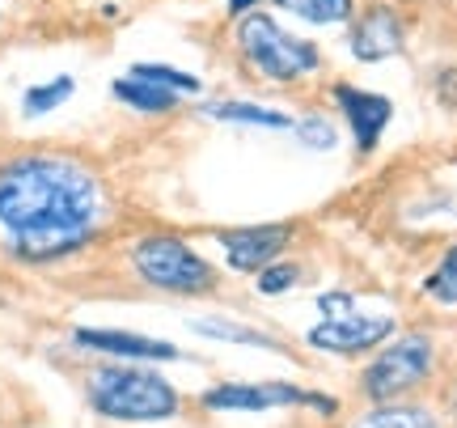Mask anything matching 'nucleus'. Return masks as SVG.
<instances>
[{
	"label": "nucleus",
	"mask_w": 457,
	"mask_h": 428,
	"mask_svg": "<svg viewBox=\"0 0 457 428\" xmlns=\"http://www.w3.org/2000/svg\"><path fill=\"white\" fill-rule=\"evenodd\" d=\"M98 179L72 157L26 153L0 165V230L26 264H51L94 238Z\"/></svg>",
	"instance_id": "1"
},
{
	"label": "nucleus",
	"mask_w": 457,
	"mask_h": 428,
	"mask_svg": "<svg viewBox=\"0 0 457 428\" xmlns=\"http://www.w3.org/2000/svg\"><path fill=\"white\" fill-rule=\"evenodd\" d=\"M89 403L111 420H165L179 412L174 386L153 373V369H128V365H106L89 373Z\"/></svg>",
	"instance_id": "2"
},
{
	"label": "nucleus",
	"mask_w": 457,
	"mask_h": 428,
	"mask_svg": "<svg viewBox=\"0 0 457 428\" xmlns=\"http://www.w3.org/2000/svg\"><path fill=\"white\" fill-rule=\"evenodd\" d=\"M237 47H242V55L250 60V68L262 72L267 81H301V77L318 72V64H322V55H318L313 43L288 34L276 17H267V13L242 17Z\"/></svg>",
	"instance_id": "3"
},
{
	"label": "nucleus",
	"mask_w": 457,
	"mask_h": 428,
	"mask_svg": "<svg viewBox=\"0 0 457 428\" xmlns=\"http://www.w3.org/2000/svg\"><path fill=\"white\" fill-rule=\"evenodd\" d=\"M131 264L145 276L153 289H165V293H208L216 284L212 267L199 259L195 250L179 242V238H165V233H153L145 242H136L131 250Z\"/></svg>",
	"instance_id": "4"
},
{
	"label": "nucleus",
	"mask_w": 457,
	"mask_h": 428,
	"mask_svg": "<svg viewBox=\"0 0 457 428\" xmlns=\"http://www.w3.org/2000/svg\"><path fill=\"white\" fill-rule=\"evenodd\" d=\"M318 310H322V323L310 327V340L313 348L322 352H364V348L381 344L386 335L394 331V318H373V314H360L356 301L347 293H327L318 297Z\"/></svg>",
	"instance_id": "5"
},
{
	"label": "nucleus",
	"mask_w": 457,
	"mask_h": 428,
	"mask_svg": "<svg viewBox=\"0 0 457 428\" xmlns=\"http://www.w3.org/2000/svg\"><path fill=\"white\" fill-rule=\"evenodd\" d=\"M428 369H432V344L424 335H403L364 369V390H369V399L386 403V399H398L411 386H420L428 378Z\"/></svg>",
	"instance_id": "6"
},
{
	"label": "nucleus",
	"mask_w": 457,
	"mask_h": 428,
	"mask_svg": "<svg viewBox=\"0 0 457 428\" xmlns=\"http://www.w3.org/2000/svg\"><path fill=\"white\" fill-rule=\"evenodd\" d=\"M204 407L212 412H271V407H313V412H335L330 395H310L288 382H262V386H216L204 395Z\"/></svg>",
	"instance_id": "7"
},
{
	"label": "nucleus",
	"mask_w": 457,
	"mask_h": 428,
	"mask_svg": "<svg viewBox=\"0 0 457 428\" xmlns=\"http://www.w3.org/2000/svg\"><path fill=\"white\" fill-rule=\"evenodd\" d=\"M347 47L360 64H381L403 51V17L390 4H373L369 13H360V21L347 34Z\"/></svg>",
	"instance_id": "8"
},
{
	"label": "nucleus",
	"mask_w": 457,
	"mask_h": 428,
	"mask_svg": "<svg viewBox=\"0 0 457 428\" xmlns=\"http://www.w3.org/2000/svg\"><path fill=\"white\" fill-rule=\"evenodd\" d=\"M288 238H293L288 225H245V230L220 233V247H225L233 272H259L288 247Z\"/></svg>",
	"instance_id": "9"
},
{
	"label": "nucleus",
	"mask_w": 457,
	"mask_h": 428,
	"mask_svg": "<svg viewBox=\"0 0 457 428\" xmlns=\"http://www.w3.org/2000/svg\"><path fill=\"white\" fill-rule=\"evenodd\" d=\"M335 98H339L343 115L352 123V136H356V148H369L381 140L386 123L394 115V102L381 98V94H369V89H352V85H335Z\"/></svg>",
	"instance_id": "10"
},
{
	"label": "nucleus",
	"mask_w": 457,
	"mask_h": 428,
	"mask_svg": "<svg viewBox=\"0 0 457 428\" xmlns=\"http://www.w3.org/2000/svg\"><path fill=\"white\" fill-rule=\"evenodd\" d=\"M77 344L111 352V357H128V361H174L179 357V348L165 344V340H148V335H136V331H111V327H81Z\"/></svg>",
	"instance_id": "11"
},
{
	"label": "nucleus",
	"mask_w": 457,
	"mask_h": 428,
	"mask_svg": "<svg viewBox=\"0 0 457 428\" xmlns=\"http://www.w3.org/2000/svg\"><path fill=\"white\" fill-rule=\"evenodd\" d=\"M111 94H114L119 102L136 106V111H145V115H162V111H174V106L182 102L179 89L148 81V77H140V72H128V77H119V81L111 85Z\"/></svg>",
	"instance_id": "12"
},
{
	"label": "nucleus",
	"mask_w": 457,
	"mask_h": 428,
	"mask_svg": "<svg viewBox=\"0 0 457 428\" xmlns=\"http://www.w3.org/2000/svg\"><path fill=\"white\" fill-rule=\"evenodd\" d=\"M204 115L216 123H245V128H267V132H288L293 119L267 111V106H250V102H208Z\"/></svg>",
	"instance_id": "13"
},
{
	"label": "nucleus",
	"mask_w": 457,
	"mask_h": 428,
	"mask_svg": "<svg viewBox=\"0 0 457 428\" xmlns=\"http://www.w3.org/2000/svg\"><path fill=\"white\" fill-rule=\"evenodd\" d=\"M279 9H288L293 17H305L313 26H339L352 17V0H271Z\"/></svg>",
	"instance_id": "14"
},
{
	"label": "nucleus",
	"mask_w": 457,
	"mask_h": 428,
	"mask_svg": "<svg viewBox=\"0 0 457 428\" xmlns=\"http://www.w3.org/2000/svg\"><path fill=\"white\" fill-rule=\"evenodd\" d=\"M352 428H436V420L424 407H377V412L360 415Z\"/></svg>",
	"instance_id": "15"
},
{
	"label": "nucleus",
	"mask_w": 457,
	"mask_h": 428,
	"mask_svg": "<svg viewBox=\"0 0 457 428\" xmlns=\"http://www.w3.org/2000/svg\"><path fill=\"white\" fill-rule=\"evenodd\" d=\"M199 335H212V340H228V344H250V348H279L276 340H267L262 331L237 327V323H220V318H199L195 323Z\"/></svg>",
	"instance_id": "16"
},
{
	"label": "nucleus",
	"mask_w": 457,
	"mask_h": 428,
	"mask_svg": "<svg viewBox=\"0 0 457 428\" xmlns=\"http://www.w3.org/2000/svg\"><path fill=\"white\" fill-rule=\"evenodd\" d=\"M68 94H72V77H55V81H47V85L26 89L21 106H26V115H47V111L60 106V102H68Z\"/></svg>",
	"instance_id": "17"
},
{
	"label": "nucleus",
	"mask_w": 457,
	"mask_h": 428,
	"mask_svg": "<svg viewBox=\"0 0 457 428\" xmlns=\"http://www.w3.org/2000/svg\"><path fill=\"white\" fill-rule=\"evenodd\" d=\"M424 293L432 301H445V306H457V247L441 259V267L424 281Z\"/></svg>",
	"instance_id": "18"
},
{
	"label": "nucleus",
	"mask_w": 457,
	"mask_h": 428,
	"mask_svg": "<svg viewBox=\"0 0 457 428\" xmlns=\"http://www.w3.org/2000/svg\"><path fill=\"white\" fill-rule=\"evenodd\" d=\"M131 72H140V77H148V81H157V85H170L179 94H195L199 89V81L191 72H179V68H170V64H136Z\"/></svg>",
	"instance_id": "19"
},
{
	"label": "nucleus",
	"mask_w": 457,
	"mask_h": 428,
	"mask_svg": "<svg viewBox=\"0 0 457 428\" xmlns=\"http://www.w3.org/2000/svg\"><path fill=\"white\" fill-rule=\"evenodd\" d=\"M296 284V267L293 264H267V267H259V289L267 297H276V293H284V289H293Z\"/></svg>",
	"instance_id": "20"
},
{
	"label": "nucleus",
	"mask_w": 457,
	"mask_h": 428,
	"mask_svg": "<svg viewBox=\"0 0 457 428\" xmlns=\"http://www.w3.org/2000/svg\"><path fill=\"white\" fill-rule=\"evenodd\" d=\"M293 132L301 136L310 148H330L335 145V128H330L327 119H318V115L305 119V123H293Z\"/></svg>",
	"instance_id": "21"
},
{
	"label": "nucleus",
	"mask_w": 457,
	"mask_h": 428,
	"mask_svg": "<svg viewBox=\"0 0 457 428\" xmlns=\"http://www.w3.org/2000/svg\"><path fill=\"white\" fill-rule=\"evenodd\" d=\"M250 4H254V0H228V9H233V13H242V9H250Z\"/></svg>",
	"instance_id": "22"
}]
</instances>
